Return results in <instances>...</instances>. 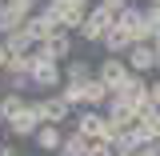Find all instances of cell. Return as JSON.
Here are the masks:
<instances>
[{
    "label": "cell",
    "instance_id": "obj_8",
    "mask_svg": "<svg viewBox=\"0 0 160 156\" xmlns=\"http://www.w3.org/2000/svg\"><path fill=\"white\" fill-rule=\"evenodd\" d=\"M80 132H84V136H92V140H108V120L100 116L96 108H88V112L80 116Z\"/></svg>",
    "mask_w": 160,
    "mask_h": 156
},
{
    "label": "cell",
    "instance_id": "obj_4",
    "mask_svg": "<svg viewBox=\"0 0 160 156\" xmlns=\"http://www.w3.org/2000/svg\"><path fill=\"white\" fill-rule=\"evenodd\" d=\"M68 52H72V40L64 36V28H60V32H52L48 40H40V52H36V56H44V60H64Z\"/></svg>",
    "mask_w": 160,
    "mask_h": 156
},
{
    "label": "cell",
    "instance_id": "obj_1",
    "mask_svg": "<svg viewBox=\"0 0 160 156\" xmlns=\"http://www.w3.org/2000/svg\"><path fill=\"white\" fill-rule=\"evenodd\" d=\"M96 76L104 80V84H108L112 92H120V88H124V84L132 80V68H128V60H120V56H108V60H104V64L96 68Z\"/></svg>",
    "mask_w": 160,
    "mask_h": 156
},
{
    "label": "cell",
    "instance_id": "obj_10",
    "mask_svg": "<svg viewBox=\"0 0 160 156\" xmlns=\"http://www.w3.org/2000/svg\"><path fill=\"white\" fill-rule=\"evenodd\" d=\"M36 124H40V112H36V104H28L20 116H12V132H16V136H32Z\"/></svg>",
    "mask_w": 160,
    "mask_h": 156
},
{
    "label": "cell",
    "instance_id": "obj_11",
    "mask_svg": "<svg viewBox=\"0 0 160 156\" xmlns=\"http://www.w3.org/2000/svg\"><path fill=\"white\" fill-rule=\"evenodd\" d=\"M4 44H8V52H28L36 40L28 36V28H16V32H8V36H4Z\"/></svg>",
    "mask_w": 160,
    "mask_h": 156
},
{
    "label": "cell",
    "instance_id": "obj_2",
    "mask_svg": "<svg viewBox=\"0 0 160 156\" xmlns=\"http://www.w3.org/2000/svg\"><path fill=\"white\" fill-rule=\"evenodd\" d=\"M24 28H28V36L40 44V40L52 36L60 24H56V12H52V8H44V12H36V16H28V24H24Z\"/></svg>",
    "mask_w": 160,
    "mask_h": 156
},
{
    "label": "cell",
    "instance_id": "obj_3",
    "mask_svg": "<svg viewBox=\"0 0 160 156\" xmlns=\"http://www.w3.org/2000/svg\"><path fill=\"white\" fill-rule=\"evenodd\" d=\"M124 60H128V68H132V72H148V68H156V48H152V44H132V48H128V52H124Z\"/></svg>",
    "mask_w": 160,
    "mask_h": 156
},
{
    "label": "cell",
    "instance_id": "obj_7",
    "mask_svg": "<svg viewBox=\"0 0 160 156\" xmlns=\"http://www.w3.org/2000/svg\"><path fill=\"white\" fill-rule=\"evenodd\" d=\"M36 112H40V120H48V124H60V120L72 112V104H68L64 96H56V100H40V104H36Z\"/></svg>",
    "mask_w": 160,
    "mask_h": 156
},
{
    "label": "cell",
    "instance_id": "obj_6",
    "mask_svg": "<svg viewBox=\"0 0 160 156\" xmlns=\"http://www.w3.org/2000/svg\"><path fill=\"white\" fill-rule=\"evenodd\" d=\"M100 44H104L112 56H124V52H128L136 40H132V32H128L124 24H116V28H108V32H104V40H100Z\"/></svg>",
    "mask_w": 160,
    "mask_h": 156
},
{
    "label": "cell",
    "instance_id": "obj_12",
    "mask_svg": "<svg viewBox=\"0 0 160 156\" xmlns=\"http://www.w3.org/2000/svg\"><path fill=\"white\" fill-rule=\"evenodd\" d=\"M140 124L152 132V140L160 136V108H156V104H144V108H140Z\"/></svg>",
    "mask_w": 160,
    "mask_h": 156
},
{
    "label": "cell",
    "instance_id": "obj_20",
    "mask_svg": "<svg viewBox=\"0 0 160 156\" xmlns=\"http://www.w3.org/2000/svg\"><path fill=\"white\" fill-rule=\"evenodd\" d=\"M148 100H152V104L160 108V80H156V84H148Z\"/></svg>",
    "mask_w": 160,
    "mask_h": 156
},
{
    "label": "cell",
    "instance_id": "obj_22",
    "mask_svg": "<svg viewBox=\"0 0 160 156\" xmlns=\"http://www.w3.org/2000/svg\"><path fill=\"white\" fill-rule=\"evenodd\" d=\"M156 148H160V136H156Z\"/></svg>",
    "mask_w": 160,
    "mask_h": 156
},
{
    "label": "cell",
    "instance_id": "obj_17",
    "mask_svg": "<svg viewBox=\"0 0 160 156\" xmlns=\"http://www.w3.org/2000/svg\"><path fill=\"white\" fill-rule=\"evenodd\" d=\"M84 156H112V140H92Z\"/></svg>",
    "mask_w": 160,
    "mask_h": 156
},
{
    "label": "cell",
    "instance_id": "obj_21",
    "mask_svg": "<svg viewBox=\"0 0 160 156\" xmlns=\"http://www.w3.org/2000/svg\"><path fill=\"white\" fill-rule=\"evenodd\" d=\"M8 56H12V52H8V44L0 40V68H8Z\"/></svg>",
    "mask_w": 160,
    "mask_h": 156
},
{
    "label": "cell",
    "instance_id": "obj_16",
    "mask_svg": "<svg viewBox=\"0 0 160 156\" xmlns=\"http://www.w3.org/2000/svg\"><path fill=\"white\" fill-rule=\"evenodd\" d=\"M88 72H92V68H88L84 60H72V64H68V72H64V80H88Z\"/></svg>",
    "mask_w": 160,
    "mask_h": 156
},
{
    "label": "cell",
    "instance_id": "obj_24",
    "mask_svg": "<svg viewBox=\"0 0 160 156\" xmlns=\"http://www.w3.org/2000/svg\"><path fill=\"white\" fill-rule=\"evenodd\" d=\"M156 4H160V0H156Z\"/></svg>",
    "mask_w": 160,
    "mask_h": 156
},
{
    "label": "cell",
    "instance_id": "obj_5",
    "mask_svg": "<svg viewBox=\"0 0 160 156\" xmlns=\"http://www.w3.org/2000/svg\"><path fill=\"white\" fill-rule=\"evenodd\" d=\"M60 64L56 60H44V56H36V64H32V84H40V88H52V84H60Z\"/></svg>",
    "mask_w": 160,
    "mask_h": 156
},
{
    "label": "cell",
    "instance_id": "obj_19",
    "mask_svg": "<svg viewBox=\"0 0 160 156\" xmlns=\"http://www.w3.org/2000/svg\"><path fill=\"white\" fill-rule=\"evenodd\" d=\"M132 156H160V148H156V144H140Z\"/></svg>",
    "mask_w": 160,
    "mask_h": 156
},
{
    "label": "cell",
    "instance_id": "obj_13",
    "mask_svg": "<svg viewBox=\"0 0 160 156\" xmlns=\"http://www.w3.org/2000/svg\"><path fill=\"white\" fill-rule=\"evenodd\" d=\"M36 140H40V148H48V152L64 144V140H60V128H56V124H44V128H36Z\"/></svg>",
    "mask_w": 160,
    "mask_h": 156
},
{
    "label": "cell",
    "instance_id": "obj_23",
    "mask_svg": "<svg viewBox=\"0 0 160 156\" xmlns=\"http://www.w3.org/2000/svg\"><path fill=\"white\" fill-rule=\"evenodd\" d=\"M156 68H160V60H156Z\"/></svg>",
    "mask_w": 160,
    "mask_h": 156
},
{
    "label": "cell",
    "instance_id": "obj_18",
    "mask_svg": "<svg viewBox=\"0 0 160 156\" xmlns=\"http://www.w3.org/2000/svg\"><path fill=\"white\" fill-rule=\"evenodd\" d=\"M144 16H148V24L160 32V4H156V0H148V12H144Z\"/></svg>",
    "mask_w": 160,
    "mask_h": 156
},
{
    "label": "cell",
    "instance_id": "obj_15",
    "mask_svg": "<svg viewBox=\"0 0 160 156\" xmlns=\"http://www.w3.org/2000/svg\"><path fill=\"white\" fill-rule=\"evenodd\" d=\"M24 108H28V104H24V100H20V96H4V100H0V116H4V120H12V116H20Z\"/></svg>",
    "mask_w": 160,
    "mask_h": 156
},
{
    "label": "cell",
    "instance_id": "obj_9",
    "mask_svg": "<svg viewBox=\"0 0 160 156\" xmlns=\"http://www.w3.org/2000/svg\"><path fill=\"white\" fill-rule=\"evenodd\" d=\"M108 96H112V88H108L100 76L96 80H84V104H88V108H100Z\"/></svg>",
    "mask_w": 160,
    "mask_h": 156
},
{
    "label": "cell",
    "instance_id": "obj_14",
    "mask_svg": "<svg viewBox=\"0 0 160 156\" xmlns=\"http://www.w3.org/2000/svg\"><path fill=\"white\" fill-rule=\"evenodd\" d=\"M60 152H64V156H84V152H88V136H84V132L68 136L64 144H60Z\"/></svg>",
    "mask_w": 160,
    "mask_h": 156
}]
</instances>
